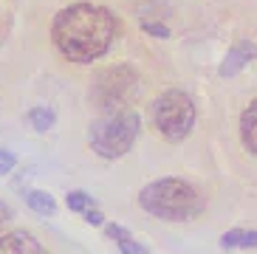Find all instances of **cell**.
<instances>
[{"label":"cell","instance_id":"1","mask_svg":"<svg viewBox=\"0 0 257 254\" xmlns=\"http://www.w3.org/2000/svg\"><path fill=\"white\" fill-rule=\"evenodd\" d=\"M119 37V17L105 6L79 0L60 9L51 20V43L68 62L88 65L110 51Z\"/></svg>","mask_w":257,"mask_h":254},{"label":"cell","instance_id":"2","mask_svg":"<svg viewBox=\"0 0 257 254\" xmlns=\"http://www.w3.org/2000/svg\"><path fill=\"white\" fill-rule=\"evenodd\" d=\"M144 215L156 217L161 223H192L206 212L204 192L187 178L164 175L144 184L136 195Z\"/></svg>","mask_w":257,"mask_h":254},{"label":"cell","instance_id":"3","mask_svg":"<svg viewBox=\"0 0 257 254\" xmlns=\"http://www.w3.org/2000/svg\"><path fill=\"white\" fill-rule=\"evenodd\" d=\"M139 93H142V76L127 62H116V65L96 71L91 85H88V102L102 116L130 110Z\"/></svg>","mask_w":257,"mask_h":254},{"label":"cell","instance_id":"4","mask_svg":"<svg viewBox=\"0 0 257 254\" xmlns=\"http://www.w3.org/2000/svg\"><path fill=\"white\" fill-rule=\"evenodd\" d=\"M142 130V119L136 110H121L110 116H99L88 124V144L99 158L119 161L133 150Z\"/></svg>","mask_w":257,"mask_h":254},{"label":"cell","instance_id":"5","mask_svg":"<svg viewBox=\"0 0 257 254\" xmlns=\"http://www.w3.org/2000/svg\"><path fill=\"white\" fill-rule=\"evenodd\" d=\"M150 121L164 142L181 144L184 139H189V133H192V127L198 121L195 99L189 96L187 90H178V88L164 90V93L153 99Z\"/></svg>","mask_w":257,"mask_h":254},{"label":"cell","instance_id":"6","mask_svg":"<svg viewBox=\"0 0 257 254\" xmlns=\"http://www.w3.org/2000/svg\"><path fill=\"white\" fill-rule=\"evenodd\" d=\"M254 60H257V43L251 37H237L229 45V51L223 54V60L218 65V76L220 79H234V76L243 74Z\"/></svg>","mask_w":257,"mask_h":254},{"label":"cell","instance_id":"7","mask_svg":"<svg viewBox=\"0 0 257 254\" xmlns=\"http://www.w3.org/2000/svg\"><path fill=\"white\" fill-rule=\"evenodd\" d=\"M0 254H46V246L29 229H12L0 234Z\"/></svg>","mask_w":257,"mask_h":254},{"label":"cell","instance_id":"8","mask_svg":"<svg viewBox=\"0 0 257 254\" xmlns=\"http://www.w3.org/2000/svg\"><path fill=\"white\" fill-rule=\"evenodd\" d=\"M237 130H240V144L257 158V99L249 102V107L240 113V124H237Z\"/></svg>","mask_w":257,"mask_h":254},{"label":"cell","instance_id":"9","mask_svg":"<svg viewBox=\"0 0 257 254\" xmlns=\"http://www.w3.org/2000/svg\"><path fill=\"white\" fill-rule=\"evenodd\" d=\"M23 201H26V206L40 217L57 215V198H54L48 189H23Z\"/></svg>","mask_w":257,"mask_h":254},{"label":"cell","instance_id":"10","mask_svg":"<svg viewBox=\"0 0 257 254\" xmlns=\"http://www.w3.org/2000/svg\"><path fill=\"white\" fill-rule=\"evenodd\" d=\"M220 246L226 251H249L257 248V229H229L220 234Z\"/></svg>","mask_w":257,"mask_h":254},{"label":"cell","instance_id":"11","mask_svg":"<svg viewBox=\"0 0 257 254\" xmlns=\"http://www.w3.org/2000/svg\"><path fill=\"white\" fill-rule=\"evenodd\" d=\"M26 121L34 133H48L57 127V110L51 105H34L26 110Z\"/></svg>","mask_w":257,"mask_h":254},{"label":"cell","instance_id":"12","mask_svg":"<svg viewBox=\"0 0 257 254\" xmlns=\"http://www.w3.org/2000/svg\"><path fill=\"white\" fill-rule=\"evenodd\" d=\"M133 9H136L139 20H167L173 15L170 0H133Z\"/></svg>","mask_w":257,"mask_h":254},{"label":"cell","instance_id":"13","mask_svg":"<svg viewBox=\"0 0 257 254\" xmlns=\"http://www.w3.org/2000/svg\"><path fill=\"white\" fill-rule=\"evenodd\" d=\"M65 206H68V212L85 215L88 209H93V206H96V198H93L88 189H71V192L65 195Z\"/></svg>","mask_w":257,"mask_h":254},{"label":"cell","instance_id":"14","mask_svg":"<svg viewBox=\"0 0 257 254\" xmlns=\"http://www.w3.org/2000/svg\"><path fill=\"white\" fill-rule=\"evenodd\" d=\"M102 229H105L107 240H113L119 248H121V246H127L130 240H136V237H133V232H130V229H124L121 223H105Z\"/></svg>","mask_w":257,"mask_h":254},{"label":"cell","instance_id":"15","mask_svg":"<svg viewBox=\"0 0 257 254\" xmlns=\"http://www.w3.org/2000/svg\"><path fill=\"white\" fill-rule=\"evenodd\" d=\"M139 29L144 34H150V37H159V40H170V34H173L167 20H139Z\"/></svg>","mask_w":257,"mask_h":254},{"label":"cell","instance_id":"16","mask_svg":"<svg viewBox=\"0 0 257 254\" xmlns=\"http://www.w3.org/2000/svg\"><path fill=\"white\" fill-rule=\"evenodd\" d=\"M15 167H17V156L9 147H0V175H9Z\"/></svg>","mask_w":257,"mask_h":254},{"label":"cell","instance_id":"17","mask_svg":"<svg viewBox=\"0 0 257 254\" xmlns=\"http://www.w3.org/2000/svg\"><path fill=\"white\" fill-rule=\"evenodd\" d=\"M82 217H85V223H88V226H105V223H107V220H105V215H102V209H99V206L88 209Z\"/></svg>","mask_w":257,"mask_h":254},{"label":"cell","instance_id":"18","mask_svg":"<svg viewBox=\"0 0 257 254\" xmlns=\"http://www.w3.org/2000/svg\"><path fill=\"white\" fill-rule=\"evenodd\" d=\"M119 251L121 254H150V248L144 246V243H139V240H130L127 246H121Z\"/></svg>","mask_w":257,"mask_h":254},{"label":"cell","instance_id":"19","mask_svg":"<svg viewBox=\"0 0 257 254\" xmlns=\"http://www.w3.org/2000/svg\"><path fill=\"white\" fill-rule=\"evenodd\" d=\"M12 217H15V212H12V206H9V203L3 201V198H0V229H3V226H6L9 220H12Z\"/></svg>","mask_w":257,"mask_h":254}]
</instances>
